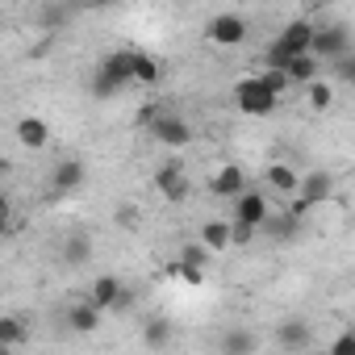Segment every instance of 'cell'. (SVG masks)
I'll list each match as a JSON object with an SVG mask.
<instances>
[{
  "mask_svg": "<svg viewBox=\"0 0 355 355\" xmlns=\"http://www.w3.org/2000/svg\"><path fill=\"white\" fill-rule=\"evenodd\" d=\"M134 84V51H109L101 63H96V76H92V96L109 101L117 96L121 88Z\"/></svg>",
  "mask_w": 355,
  "mask_h": 355,
  "instance_id": "cell-1",
  "label": "cell"
},
{
  "mask_svg": "<svg viewBox=\"0 0 355 355\" xmlns=\"http://www.w3.org/2000/svg\"><path fill=\"white\" fill-rule=\"evenodd\" d=\"M230 96H234V109H239L243 117H268V113H276V105H280V96L268 88L263 71H259V76H243Z\"/></svg>",
  "mask_w": 355,
  "mask_h": 355,
  "instance_id": "cell-2",
  "label": "cell"
},
{
  "mask_svg": "<svg viewBox=\"0 0 355 355\" xmlns=\"http://www.w3.org/2000/svg\"><path fill=\"white\" fill-rule=\"evenodd\" d=\"M330 197H334V175L322 171V167H313V171H305L297 201H288V214H293V218H305V214H313V209H318L322 201H330Z\"/></svg>",
  "mask_w": 355,
  "mask_h": 355,
  "instance_id": "cell-3",
  "label": "cell"
},
{
  "mask_svg": "<svg viewBox=\"0 0 355 355\" xmlns=\"http://www.w3.org/2000/svg\"><path fill=\"white\" fill-rule=\"evenodd\" d=\"M322 67L326 63H343L347 55H351V30L343 26V21H334V26H318V34H313V51H309Z\"/></svg>",
  "mask_w": 355,
  "mask_h": 355,
  "instance_id": "cell-4",
  "label": "cell"
},
{
  "mask_svg": "<svg viewBox=\"0 0 355 355\" xmlns=\"http://www.w3.org/2000/svg\"><path fill=\"white\" fill-rule=\"evenodd\" d=\"M247 34H251L247 17H243V13H234V9L214 13V17L205 21V42H214V46H243V42H247Z\"/></svg>",
  "mask_w": 355,
  "mask_h": 355,
  "instance_id": "cell-5",
  "label": "cell"
},
{
  "mask_svg": "<svg viewBox=\"0 0 355 355\" xmlns=\"http://www.w3.org/2000/svg\"><path fill=\"white\" fill-rule=\"evenodd\" d=\"M146 134H150L159 146H167V150H180V146L193 142V125H189L180 113H175V109H167V105H163V113L155 117V125H150Z\"/></svg>",
  "mask_w": 355,
  "mask_h": 355,
  "instance_id": "cell-6",
  "label": "cell"
},
{
  "mask_svg": "<svg viewBox=\"0 0 355 355\" xmlns=\"http://www.w3.org/2000/svg\"><path fill=\"white\" fill-rule=\"evenodd\" d=\"M272 218V201L255 189H247L239 201H234V226H247V230H263Z\"/></svg>",
  "mask_w": 355,
  "mask_h": 355,
  "instance_id": "cell-7",
  "label": "cell"
},
{
  "mask_svg": "<svg viewBox=\"0 0 355 355\" xmlns=\"http://www.w3.org/2000/svg\"><path fill=\"white\" fill-rule=\"evenodd\" d=\"M313 34H318V21H309V17H293V21L276 34V42H280L293 59H301V55L313 51Z\"/></svg>",
  "mask_w": 355,
  "mask_h": 355,
  "instance_id": "cell-8",
  "label": "cell"
},
{
  "mask_svg": "<svg viewBox=\"0 0 355 355\" xmlns=\"http://www.w3.org/2000/svg\"><path fill=\"white\" fill-rule=\"evenodd\" d=\"M155 189H159L171 205H184V201H189V175H184V167H180V163H163V167L155 171Z\"/></svg>",
  "mask_w": 355,
  "mask_h": 355,
  "instance_id": "cell-9",
  "label": "cell"
},
{
  "mask_svg": "<svg viewBox=\"0 0 355 355\" xmlns=\"http://www.w3.org/2000/svg\"><path fill=\"white\" fill-rule=\"evenodd\" d=\"M209 193H214V197H226V201H239V197L247 193L243 167H239V163H222V167L214 171V180H209Z\"/></svg>",
  "mask_w": 355,
  "mask_h": 355,
  "instance_id": "cell-10",
  "label": "cell"
},
{
  "mask_svg": "<svg viewBox=\"0 0 355 355\" xmlns=\"http://www.w3.org/2000/svg\"><path fill=\"white\" fill-rule=\"evenodd\" d=\"M88 301L105 313V309H121L125 301H130V293H125V284L117 280V276H96L92 280V293H88Z\"/></svg>",
  "mask_w": 355,
  "mask_h": 355,
  "instance_id": "cell-11",
  "label": "cell"
},
{
  "mask_svg": "<svg viewBox=\"0 0 355 355\" xmlns=\"http://www.w3.org/2000/svg\"><path fill=\"white\" fill-rule=\"evenodd\" d=\"M263 180H268V189H272L276 197H297L305 175H301L293 163H268V167H263Z\"/></svg>",
  "mask_w": 355,
  "mask_h": 355,
  "instance_id": "cell-12",
  "label": "cell"
},
{
  "mask_svg": "<svg viewBox=\"0 0 355 355\" xmlns=\"http://www.w3.org/2000/svg\"><path fill=\"white\" fill-rule=\"evenodd\" d=\"M84 163L80 159H63V163H55V171H51V193L55 197H71L80 184H84Z\"/></svg>",
  "mask_w": 355,
  "mask_h": 355,
  "instance_id": "cell-13",
  "label": "cell"
},
{
  "mask_svg": "<svg viewBox=\"0 0 355 355\" xmlns=\"http://www.w3.org/2000/svg\"><path fill=\"white\" fill-rule=\"evenodd\" d=\"M17 142H21L26 150H42V146H51V125H46L42 117L26 113V117L17 121Z\"/></svg>",
  "mask_w": 355,
  "mask_h": 355,
  "instance_id": "cell-14",
  "label": "cell"
},
{
  "mask_svg": "<svg viewBox=\"0 0 355 355\" xmlns=\"http://www.w3.org/2000/svg\"><path fill=\"white\" fill-rule=\"evenodd\" d=\"M67 326H71V334H96L101 330V309L92 301H71L67 305Z\"/></svg>",
  "mask_w": 355,
  "mask_h": 355,
  "instance_id": "cell-15",
  "label": "cell"
},
{
  "mask_svg": "<svg viewBox=\"0 0 355 355\" xmlns=\"http://www.w3.org/2000/svg\"><path fill=\"white\" fill-rule=\"evenodd\" d=\"M309 322L305 318H284L280 326H276V343L284 347V351H305L309 347Z\"/></svg>",
  "mask_w": 355,
  "mask_h": 355,
  "instance_id": "cell-16",
  "label": "cell"
},
{
  "mask_svg": "<svg viewBox=\"0 0 355 355\" xmlns=\"http://www.w3.org/2000/svg\"><path fill=\"white\" fill-rule=\"evenodd\" d=\"M255 347H259V338H255L247 326H230V330H222V338H218V351H222V355H255Z\"/></svg>",
  "mask_w": 355,
  "mask_h": 355,
  "instance_id": "cell-17",
  "label": "cell"
},
{
  "mask_svg": "<svg viewBox=\"0 0 355 355\" xmlns=\"http://www.w3.org/2000/svg\"><path fill=\"white\" fill-rule=\"evenodd\" d=\"M234 243V222H205L201 226V247L214 255V251H226Z\"/></svg>",
  "mask_w": 355,
  "mask_h": 355,
  "instance_id": "cell-18",
  "label": "cell"
},
{
  "mask_svg": "<svg viewBox=\"0 0 355 355\" xmlns=\"http://www.w3.org/2000/svg\"><path fill=\"white\" fill-rule=\"evenodd\" d=\"M142 343H146L150 351H163V347L171 343V322H167V313H150V318L142 322Z\"/></svg>",
  "mask_w": 355,
  "mask_h": 355,
  "instance_id": "cell-19",
  "label": "cell"
},
{
  "mask_svg": "<svg viewBox=\"0 0 355 355\" xmlns=\"http://www.w3.org/2000/svg\"><path fill=\"white\" fill-rule=\"evenodd\" d=\"M322 71H326V67H322L313 55H301V59H293V63H288V71H284V76H288L297 88H309L313 80H322Z\"/></svg>",
  "mask_w": 355,
  "mask_h": 355,
  "instance_id": "cell-20",
  "label": "cell"
},
{
  "mask_svg": "<svg viewBox=\"0 0 355 355\" xmlns=\"http://www.w3.org/2000/svg\"><path fill=\"white\" fill-rule=\"evenodd\" d=\"M163 80V67H159V59L155 55H146V51H134V84H146V88H155Z\"/></svg>",
  "mask_w": 355,
  "mask_h": 355,
  "instance_id": "cell-21",
  "label": "cell"
},
{
  "mask_svg": "<svg viewBox=\"0 0 355 355\" xmlns=\"http://www.w3.org/2000/svg\"><path fill=\"white\" fill-rule=\"evenodd\" d=\"M26 338H30V326H26L17 313H5V318H0V347H5V351H9V347H21Z\"/></svg>",
  "mask_w": 355,
  "mask_h": 355,
  "instance_id": "cell-22",
  "label": "cell"
},
{
  "mask_svg": "<svg viewBox=\"0 0 355 355\" xmlns=\"http://www.w3.org/2000/svg\"><path fill=\"white\" fill-rule=\"evenodd\" d=\"M263 230H268L276 243H288V239H297V234H301V218H293V214H272Z\"/></svg>",
  "mask_w": 355,
  "mask_h": 355,
  "instance_id": "cell-23",
  "label": "cell"
},
{
  "mask_svg": "<svg viewBox=\"0 0 355 355\" xmlns=\"http://www.w3.org/2000/svg\"><path fill=\"white\" fill-rule=\"evenodd\" d=\"M88 255H92V239H88V234H67V243H63V263H67V268H80V263H88Z\"/></svg>",
  "mask_w": 355,
  "mask_h": 355,
  "instance_id": "cell-24",
  "label": "cell"
},
{
  "mask_svg": "<svg viewBox=\"0 0 355 355\" xmlns=\"http://www.w3.org/2000/svg\"><path fill=\"white\" fill-rule=\"evenodd\" d=\"M305 101H309V109L313 113H326L330 105H334V88H330V80L322 76V80H313L309 88H305Z\"/></svg>",
  "mask_w": 355,
  "mask_h": 355,
  "instance_id": "cell-25",
  "label": "cell"
},
{
  "mask_svg": "<svg viewBox=\"0 0 355 355\" xmlns=\"http://www.w3.org/2000/svg\"><path fill=\"white\" fill-rule=\"evenodd\" d=\"M288 63H293V55L272 38V42L263 46V67H268V71H288Z\"/></svg>",
  "mask_w": 355,
  "mask_h": 355,
  "instance_id": "cell-26",
  "label": "cell"
},
{
  "mask_svg": "<svg viewBox=\"0 0 355 355\" xmlns=\"http://www.w3.org/2000/svg\"><path fill=\"white\" fill-rule=\"evenodd\" d=\"M180 263H184V268H197V272H205V263H209V251L201 247V239L180 247Z\"/></svg>",
  "mask_w": 355,
  "mask_h": 355,
  "instance_id": "cell-27",
  "label": "cell"
},
{
  "mask_svg": "<svg viewBox=\"0 0 355 355\" xmlns=\"http://www.w3.org/2000/svg\"><path fill=\"white\" fill-rule=\"evenodd\" d=\"M113 218H117V226H121V230H138V222H142V214H138L134 205H117V214H113Z\"/></svg>",
  "mask_w": 355,
  "mask_h": 355,
  "instance_id": "cell-28",
  "label": "cell"
},
{
  "mask_svg": "<svg viewBox=\"0 0 355 355\" xmlns=\"http://www.w3.org/2000/svg\"><path fill=\"white\" fill-rule=\"evenodd\" d=\"M330 355H355V330H343V334L330 343Z\"/></svg>",
  "mask_w": 355,
  "mask_h": 355,
  "instance_id": "cell-29",
  "label": "cell"
},
{
  "mask_svg": "<svg viewBox=\"0 0 355 355\" xmlns=\"http://www.w3.org/2000/svg\"><path fill=\"white\" fill-rule=\"evenodd\" d=\"M263 80H268V88H272V92H276V96H284V92H288V88H293V80H288V76H284V71H263Z\"/></svg>",
  "mask_w": 355,
  "mask_h": 355,
  "instance_id": "cell-30",
  "label": "cell"
},
{
  "mask_svg": "<svg viewBox=\"0 0 355 355\" xmlns=\"http://www.w3.org/2000/svg\"><path fill=\"white\" fill-rule=\"evenodd\" d=\"M334 76H338L343 84H351V88H355V55H347L343 63H334Z\"/></svg>",
  "mask_w": 355,
  "mask_h": 355,
  "instance_id": "cell-31",
  "label": "cell"
},
{
  "mask_svg": "<svg viewBox=\"0 0 355 355\" xmlns=\"http://www.w3.org/2000/svg\"><path fill=\"white\" fill-rule=\"evenodd\" d=\"M42 21H46V26H63V21H67V9H59V5H46V9H42Z\"/></svg>",
  "mask_w": 355,
  "mask_h": 355,
  "instance_id": "cell-32",
  "label": "cell"
},
{
  "mask_svg": "<svg viewBox=\"0 0 355 355\" xmlns=\"http://www.w3.org/2000/svg\"><path fill=\"white\" fill-rule=\"evenodd\" d=\"M255 239V230H247V226H234V247H247Z\"/></svg>",
  "mask_w": 355,
  "mask_h": 355,
  "instance_id": "cell-33",
  "label": "cell"
}]
</instances>
